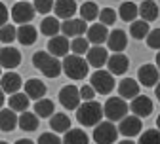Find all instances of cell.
I'll use <instances>...</instances> for the list:
<instances>
[{
    "mask_svg": "<svg viewBox=\"0 0 160 144\" xmlns=\"http://www.w3.org/2000/svg\"><path fill=\"white\" fill-rule=\"evenodd\" d=\"M23 89H25V95L29 97V99H32V100H38V99H44V95H46V86L42 84L40 80H27L25 84H23Z\"/></svg>",
    "mask_w": 160,
    "mask_h": 144,
    "instance_id": "obj_22",
    "label": "cell"
},
{
    "mask_svg": "<svg viewBox=\"0 0 160 144\" xmlns=\"http://www.w3.org/2000/svg\"><path fill=\"white\" fill-rule=\"evenodd\" d=\"M154 93H156V99L160 100V81H158V84L154 86Z\"/></svg>",
    "mask_w": 160,
    "mask_h": 144,
    "instance_id": "obj_45",
    "label": "cell"
},
{
    "mask_svg": "<svg viewBox=\"0 0 160 144\" xmlns=\"http://www.w3.org/2000/svg\"><path fill=\"white\" fill-rule=\"evenodd\" d=\"M50 127L53 133H67L71 129V119L67 114H61V112H53V116L50 118Z\"/></svg>",
    "mask_w": 160,
    "mask_h": 144,
    "instance_id": "obj_27",
    "label": "cell"
},
{
    "mask_svg": "<svg viewBox=\"0 0 160 144\" xmlns=\"http://www.w3.org/2000/svg\"><path fill=\"white\" fill-rule=\"evenodd\" d=\"M78 6L74 0H55L53 2V13L57 15V19H71L76 13Z\"/></svg>",
    "mask_w": 160,
    "mask_h": 144,
    "instance_id": "obj_18",
    "label": "cell"
},
{
    "mask_svg": "<svg viewBox=\"0 0 160 144\" xmlns=\"http://www.w3.org/2000/svg\"><path fill=\"white\" fill-rule=\"evenodd\" d=\"M8 17H10V12H8V8L0 2V27H4L6 23H8Z\"/></svg>",
    "mask_w": 160,
    "mask_h": 144,
    "instance_id": "obj_43",
    "label": "cell"
},
{
    "mask_svg": "<svg viewBox=\"0 0 160 144\" xmlns=\"http://www.w3.org/2000/svg\"><path fill=\"white\" fill-rule=\"evenodd\" d=\"M78 91H80V99H82V100H93V97H95L93 87H92V86H88V84H86V86H82Z\"/></svg>",
    "mask_w": 160,
    "mask_h": 144,
    "instance_id": "obj_42",
    "label": "cell"
},
{
    "mask_svg": "<svg viewBox=\"0 0 160 144\" xmlns=\"http://www.w3.org/2000/svg\"><path fill=\"white\" fill-rule=\"evenodd\" d=\"M107 67H109V72L112 76H122L130 68V59L124 53H112L107 59Z\"/></svg>",
    "mask_w": 160,
    "mask_h": 144,
    "instance_id": "obj_15",
    "label": "cell"
},
{
    "mask_svg": "<svg viewBox=\"0 0 160 144\" xmlns=\"http://www.w3.org/2000/svg\"><path fill=\"white\" fill-rule=\"evenodd\" d=\"M86 34H88V42H90V44H93V46H101V44L107 42L109 30H107V27H105L103 23H93V25L86 30Z\"/></svg>",
    "mask_w": 160,
    "mask_h": 144,
    "instance_id": "obj_20",
    "label": "cell"
},
{
    "mask_svg": "<svg viewBox=\"0 0 160 144\" xmlns=\"http://www.w3.org/2000/svg\"><path fill=\"white\" fill-rule=\"evenodd\" d=\"M156 125H158V131H160V116L156 118Z\"/></svg>",
    "mask_w": 160,
    "mask_h": 144,
    "instance_id": "obj_49",
    "label": "cell"
},
{
    "mask_svg": "<svg viewBox=\"0 0 160 144\" xmlns=\"http://www.w3.org/2000/svg\"><path fill=\"white\" fill-rule=\"evenodd\" d=\"M61 144H90V138L82 129H69L65 133Z\"/></svg>",
    "mask_w": 160,
    "mask_h": 144,
    "instance_id": "obj_29",
    "label": "cell"
},
{
    "mask_svg": "<svg viewBox=\"0 0 160 144\" xmlns=\"http://www.w3.org/2000/svg\"><path fill=\"white\" fill-rule=\"evenodd\" d=\"M107 46L114 53H122L126 49V46H128V36H126V32L120 30V29L111 30L109 36H107Z\"/></svg>",
    "mask_w": 160,
    "mask_h": 144,
    "instance_id": "obj_17",
    "label": "cell"
},
{
    "mask_svg": "<svg viewBox=\"0 0 160 144\" xmlns=\"http://www.w3.org/2000/svg\"><path fill=\"white\" fill-rule=\"evenodd\" d=\"M80 12V19H84V21H95V19L99 17V8L95 2H84L82 6L78 8Z\"/></svg>",
    "mask_w": 160,
    "mask_h": 144,
    "instance_id": "obj_33",
    "label": "cell"
},
{
    "mask_svg": "<svg viewBox=\"0 0 160 144\" xmlns=\"http://www.w3.org/2000/svg\"><path fill=\"white\" fill-rule=\"evenodd\" d=\"M158 13H160V10L154 0H145V2H141V6H137V15H141V19L147 23L156 21Z\"/></svg>",
    "mask_w": 160,
    "mask_h": 144,
    "instance_id": "obj_21",
    "label": "cell"
},
{
    "mask_svg": "<svg viewBox=\"0 0 160 144\" xmlns=\"http://www.w3.org/2000/svg\"><path fill=\"white\" fill-rule=\"evenodd\" d=\"M32 65L48 78H57L61 74V61H57V57L50 55L48 51H36L32 55Z\"/></svg>",
    "mask_w": 160,
    "mask_h": 144,
    "instance_id": "obj_2",
    "label": "cell"
},
{
    "mask_svg": "<svg viewBox=\"0 0 160 144\" xmlns=\"http://www.w3.org/2000/svg\"><path fill=\"white\" fill-rule=\"evenodd\" d=\"M17 127L23 129L25 133L36 131V129H38V116H36L34 112H29V110L21 112V114L17 116Z\"/></svg>",
    "mask_w": 160,
    "mask_h": 144,
    "instance_id": "obj_24",
    "label": "cell"
},
{
    "mask_svg": "<svg viewBox=\"0 0 160 144\" xmlns=\"http://www.w3.org/2000/svg\"><path fill=\"white\" fill-rule=\"evenodd\" d=\"M137 81L145 87H154L160 81V72H158L156 65H143L137 70Z\"/></svg>",
    "mask_w": 160,
    "mask_h": 144,
    "instance_id": "obj_14",
    "label": "cell"
},
{
    "mask_svg": "<svg viewBox=\"0 0 160 144\" xmlns=\"http://www.w3.org/2000/svg\"><path fill=\"white\" fill-rule=\"evenodd\" d=\"M156 68H158V72H160V49H158V53H156Z\"/></svg>",
    "mask_w": 160,
    "mask_h": 144,
    "instance_id": "obj_47",
    "label": "cell"
},
{
    "mask_svg": "<svg viewBox=\"0 0 160 144\" xmlns=\"http://www.w3.org/2000/svg\"><path fill=\"white\" fill-rule=\"evenodd\" d=\"M40 30H42L44 36H55L59 30H61V23H59V19L57 17H44L42 19V23H40Z\"/></svg>",
    "mask_w": 160,
    "mask_h": 144,
    "instance_id": "obj_30",
    "label": "cell"
},
{
    "mask_svg": "<svg viewBox=\"0 0 160 144\" xmlns=\"http://www.w3.org/2000/svg\"><path fill=\"white\" fill-rule=\"evenodd\" d=\"M80 91L74 86H63L61 91H59V102L61 106H65L67 110H76L80 106Z\"/></svg>",
    "mask_w": 160,
    "mask_h": 144,
    "instance_id": "obj_8",
    "label": "cell"
},
{
    "mask_svg": "<svg viewBox=\"0 0 160 144\" xmlns=\"http://www.w3.org/2000/svg\"><path fill=\"white\" fill-rule=\"evenodd\" d=\"M114 21H116V12L112 8L99 10V23H103L105 27H109V25H114Z\"/></svg>",
    "mask_w": 160,
    "mask_h": 144,
    "instance_id": "obj_38",
    "label": "cell"
},
{
    "mask_svg": "<svg viewBox=\"0 0 160 144\" xmlns=\"http://www.w3.org/2000/svg\"><path fill=\"white\" fill-rule=\"evenodd\" d=\"M107 59H109V53L103 46H93L88 49V65L93 67L95 70L103 68V65H107Z\"/></svg>",
    "mask_w": 160,
    "mask_h": 144,
    "instance_id": "obj_19",
    "label": "cell"
},
{
    "mask_svg": "<svg viewBox=\"0 0 160 144\" xmlns=\"http://www.w3.org/2000/svg\"><path fill=\"white\" fill-rule=\"evenodd\" d=\"M0 76H2V70H0Z\"/></svg>",
    "mask_w": 160,
    "mask_h": 144,
    "instance_id": "obj_52",
    "label": "cell"
},
{
    "mask_svg": "<svg viewBox=\"0 0 160 144\" xmlns=\"http://www.w3.org/2000/svg\"><path fill=\"white\" fill-rule=\"evenodd\" d=\"M4 102H6V99H4V91H2V89H0V108H2V106H4Z\"/></svg>",
    "mask_w": 160,
    "mask_h": 144,
    "instance_id": "obj_46",
    "label": "cell"
},
{
    "mask_svg": "<svg viewBox=\"0 0 160 144\" xmlns=\"http://www.w3.org/2000/svg\"><path fill=\"white\" fill-rule=\"evenodd\" d=\"M139 95V81H135L133 78H124L118 84V97L122 99H133Z\"/></svg>",
    "mask_w": 160,
    "mask_h": 144,
    "instance_id": "obj_25",
    "label": "cell"
},
{
    "mask_svg": "<svg viewBox=\"0 0 160 144\" xmlns=\"http://www.w3.org/2000/svg\"><path fill=\"white\" fill-rule=\"evenodd\" d=\"M0 144H8V142H4V140H0Z\"/></svg>",
    "mask_w": 160,
    "mask_h": 144,
    "instance_id": "obj_50",
    "label": "cell"
},
{
    "mask_svg": "<svg viewBox=\"0 0 160 144\" xmlns=\"http://www.w3.org/2000/svg\"><path fill=\"white\" fill-rule=\"evenodd\" d=\"M92 137H93L95 144H114L116 137H118V129L112 121H99Z\"/></svg>",
    "mask_w": 160,
    "mask_h": 144,
    "instance_id": "obj_6",
    "label": "cell"
},
{
    "mask_svg": "<svg viewBox=\"0 0 160 144\" xmlns=\"http://www.w3.org/2000/svg\"><path fill=\"white\" fill-rule=\"evenodd\" d=\"M15 144H34V142H32L31 138H21V140H17Z\"/></svg>",
    "mask_w": 160,
    "mask_h": 144,
    "instance_id": "obj_44",
    "label": "cell"
},
{
    "mask_svg": "<svg viewBox=\"0 0 160 144\" xmlns=\"http://www.w3.org/2000/svg\"><path fill=\"white\" fill-rule=\"evenodd\" d=\"M34 6L31 2H23V0H19L17 4H13L12 8V19L15 23L19 25H27L32 21V17H34Z\"/></svg>",
    "mask_w": 160,
    "mask_h": 144,
    "instance_id": "obj_7",
    "label": "cell"
},
{
    "mask_svg": "<svg viewBox=\"0 0 160 144\" xmlns=\"http://www.w3.org/2000/svg\"><path fill=\"white\" fill-rule=\"evenodd\" d=\"M69 51H71V42H69L67 36L55 34V36L50 38V42H48V53H50V55H53V57L59 59V57L69 55Z\"/></svg>",
    "mask_w": 160,
    "mask_h": 144,
    "instance_id": "obj_12",
    "label": "cell"
},
{
    "mask_svg": "<svg viewBox=\"0 0 160 144\" xmlns=\"http://www.w3.org/2000/svg\"><path fill=\"white\" fill-rule=\"evenodd\" d=\"M55 112V106L50 99H38L34 102V114L38 118H52Z\"/></svg>",
    "mask_w": 160,
    "mask_h": 144,
    "instance_id": "obj_31",
    "label": "cell"
},
{
    "mask_svg": "<svg viewBox=\"0 0 160 144\" xmlns=\"http://www.w3.org/2000/svg\"><path fill=\"white\" fill-rule=\"evenodd\" d=\"M86 30H88V25H86L84 19H74V17H71V19H65V21L61 23V32L67 38L82 36V34H86Z\"/></svg>",
    "mask_w": 160,
    "mask_h": 144,
    "instance_id": "obj_13",
    "label": "cell"
},
{
    "mask_svg": "<svg viewBox=\"0 0 160 144\" xmlns=\"http://www.w3.org/2000/svg\"><path fill=\"white\" fill-rule=\"evenodd\" d=\"M137 144H160V131L158 129H147L139 137Z\"/></svg>",
    "mask_w": 160,
    "mask_h": 144,
    "instance_id": "obj_37",
    "label": "cell"
},
{
    "mask_svg": "<svg viewBox=\"0 0 160 144\" xmlns=\"http://www.w3.org/2000/svg\"><path fill=\"white\" fill-rule=\"evenodd\" d=\"M53 2L55 0H34V12H38V13H50L52 10H53Z\"/></svg>",
    "mask_w": 160,
    "mask_h": 144,
    "instance_id": "obj_39",
    "label": "cell"
},
{
    "mask_svg": "<svg viewBox=\"0 0 160 144\" xmlns=\"http://www.w3.org/2000/svg\"><path fill=\"white\" fill-rule=\"evenodd\" d=\"M17 127V114L12 108H0V131H13Z\"/></svg>",
    "mask_w": 160,
    "mask_h": 144,
    "instance_id": "obj_26",
    "label": "cell"
},
{
    "mask_svg": "<svg viewBox=\"0 0 160 144\" xmlns=\"http://www.w3.org/2000/svg\"><path fill=\"white\" fill-rule=\"evenodd\" d=\"M36 38H38V30L32 27V25H21L17 29V36H15V40L21 46H32L34 42H36Z\"/></svg>",
    "mask_w": 160,
    "mask_h": 144,
    "instance_id": "obj_23",
    "label": "cell"
},
{
    "mask_svg": "<svg viewBox=\"0 0 160 144\" xmlns=\"http://www.w3.org/2000/svg\"><path fill=\"white\" fill-rule=\"evenodd\" d=\"M128 110H130V106H128L126 99H122V97H111L103 105V114L109 121H120L122 118L128 116Z\"/></svg>",
    "mask_w": 160,
    "mask_h": 144,
    "instance_id": "obj_4",
    "label": "cell"
},
{
    "mask_svg": "<svg viewBox=\"0 0 160 144\" xmlns=\"http://www.w3.org/2000/svg\"><path fill=\"white\" fill-rule=\"evenodd\" d=\"M23 2H29V0H23Z\"/></svg>",
    "mask_w": 160,
    "mask_h": 144,
    "instance_id": "obj_51",
    "label": "cell"
},
{
    "mask_svg": "<svg viewBox=\"0 0 160 144\" xmlns=\"http://www.w3.org/2000/svg\"><path fill=\"white\" fill-rule=\"evenodd\" d=\"M143 129V121L141 118H137V116H126L120 119V125H118V133L120 135H124V137H137L139 133H141Z\"/></svg>",
    "mask_w": 160,
    "mask_h": 144,
    "instance_id": "obj_10",
    "label": "cell"
},
{
    "mask_svg": "<svg viewBox=\"0 0 160 144\" xmlns=\"http://www.w3.org/2000/svg\"><path fill=\"white\" fill-rule=\"evenodd\" d=\"M29 97L25 95V93H21V91H17V93H13V95H10V99H8V106L13 110V112H25L27 108H29Z\"/></svg>",
    "mask_w": 160,
    "mask_h": 144,
    "instance_id": "obj_28",
    "label": "cell"
},
{
    "mask_svg": "<svg viewBox=\"0 0 160 144\" xmlns=\"http://www.w3.org/2000/svg\"><path fill=\"white\" fill-rule=\"evenodd\" d=\"M88 61L82 59V55H65L61 61V72L69 76L71 80H82L88 76Z\"/></svg>",
    "mask_w": 160,
    "mask_h": 144,
    "instance_id": "obj_3",
    "label": "cell"
},
{
    "mask_svg": "<svg viewBox=\"0 0 160 144\" xmlns=\"http://www.w3.org/2000/svg\"><path fill=\"white\" fill-rule=\"evenodd\" d=\"M19 65H21V53H19L17 48H12V46L0 48V68L13 70Z\"/></svg>",
    "mask_w": 160,
    "mask_h": 144,
    "instance_id": "obj_9",
    "label": "cell"
},
{
    "mask_svg": "<svg viewBox=\"0 0 160 144\" xmlns=\"http://www.w3.org/2000/svg\"><path fill=\"white\" fill-rule=\"evenodd\" d=\"M118 15L122 21L126 23H132L137 19V6L133 2H124V4H120V10H118Z\"/></svg>",
    "mask_w": 160,
    "mask_h": 144,
    "instance_id": "obj_34",
    "label": "cell"
},
{
    "mask_svg": "<svg viewBox=\"0 0 160 144\" xmlns=\"http://www.w3.org/2000/svg\"><path fill=\"white\" fill-rule=\"evenodd\" d=\"M101 118H103V105H99L97 100H84L76 108V119L84 127H95L101 121Z\"/></svg>",
    "mask_w": 160,
    "mask_h": 144,
    "instance_id": "obj_1",
    "label": "cell"
},
{
    "mask_svg": "<svg viewBox=\"0 0 160 144\" xmlns=\"http://www.w3.org/2000/svg\"><path fill=\"white\" fill-rule=\"evenodd\" d=\"M90 86L93 87L95 93L99 95H109L114 89V78L109 70H101L97 68L92 76H90Z\"/></svg>",
    "mask_w": 160,
    "mask_h": 144,
    "instance_id": "obj_5",
    "label": "cell"
},
{
    "mask_svg": "<svg viewBox=\"0 0 160 144\" xmlns=\"http://www.w3.org/2000/svg\"><path fill=\"white\" fill-rule=\"evenodd\" d=\"M71 49H72L74 55H84V53H88V49H90L88 38H84V36H76V38H72Z\"/></svg>",
    "mask_w": 160,
    "mask_h": 144,
    "instance_id": "obj_35",
    "label": "cell"
},
{
    "mask_svg": "<svg viewBox=\"0 0 160 144\" xmlns=\"http://www.w3.org/2000/svg\"><path fill=\"white\" fill-rule=\"evenodd\" d=\"M36 144H61V138H59L55 133H42L38 137Z\"/></svg>",
    "mask_w": 160,
    "mask_h": 144,
    "instance_id": "obj_41",
    "label": "cell"
},
{
    "mask_svg": "<svg viewBox=\"0 0 160 144\" xmlns=\"http://www.w3.org/2000/svg\"><path fill=\"white\" fill-rule=\"evenodd\" d=\"M147 46L151 49H160V29H154L147 34Z\"/></svg>",
    "mask_w": 160,
    "mask_h": 144,
    "instance_id": "obj_40",
    "label": "cell"
},
{
    "mask_svg": "<svg viewBox=\"0 0 160 144\" xmlns=\"http://www.w3.org/2000/svg\"><path fill=\"white\" fill-rule=\"evenodd\" d=\"M21 86H23L21 76H19V74H15L13 70H8L6 74H2V76H0V89H2L4 93H10V95H13V93H17L19 89H21Z\"/></svg>",
    "mask_w": 160,
    "mask_h": 144,
    "instance_id": "obj_16",
    "label": "cell"
},
{
    "mask_svg": "<svg viewBox=\"0 0 160 144\" xmlns=\"http://www.w3.org/2000/svg\"><path fill=\"white\" fill-rule=\"evenodd\" d=\"M17 36V29L10 23H6L4 27H0V42L2 44H12Z\"/></svg>",
    "mask_w": 160,
    "mask_h": 144,
    "instance_id": "obj_36",
    "label": "cell"
},
{
    "mask_svg": "<svg viewBox=\"0 0 160 144\" xmlns=\"http://www.w3.org/2000/svg\"><path fill=\"white\" fill-rule=\"evenodd\" d=\"M118 144H135V142H133V140H130V138H126V140H120Z\"/></svg>",
    "mask_w": 160,
    "mask_h": 144,
    "instance_id": "obj_48",
    "label": "cell"
},
{
    "mask_svg": "<svg viewBox=\"0 0 160 144\" xmlns=\"http://www.w3.org/2000/svg\"><path fill=\"white\" fill-rule=\"evenodd\" d=\"M130 34H132V38H135V40L147 38V34H149V23L143 21V19H135V21H132V25H130Z\"/></svg>",
    "mask_w": 160,
    "mask_h": 144,
    "instance_id": "obj_32",
    "label": "cell"
},
{
    "mask_svg": "<svg viewBox=\"0 0 160 144\" xmlns=\"http://www.w3.org/2000/svg\"><path fill=\"white\" fill-rule=\"evenodd\" d=\"M128 106H130V110L133 112V116H137V118H147V116H151L152 110H154L152 100H151L147 95H137V97H133V99H132V105H128Z\"/></svg>",
    "mask_w": 160,
    "mask_h": 144,
    "instance_id": "obj_11",
    "label": "cell"
}]
</instances>
